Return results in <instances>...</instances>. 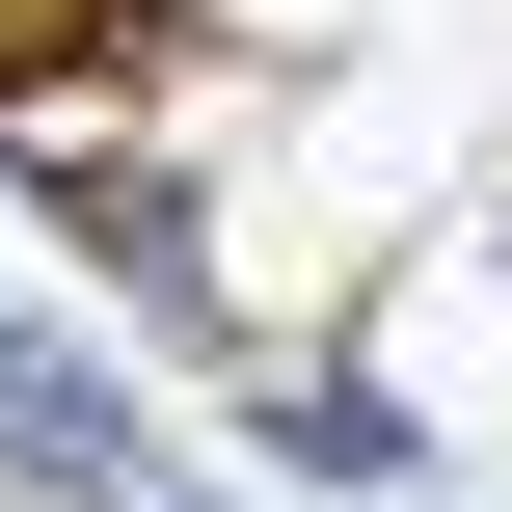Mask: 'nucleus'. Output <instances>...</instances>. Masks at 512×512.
<instances>
[{
	"label": "nucleus",
	"mask_w": 512,
	"mask_h": 512,
	"mask_svg": "<svg viewBox=\"0 0 512 512\" xmlns=\"http://www.w3.org/2000/svg\"><path fill=\"white\" fill-rule=\"evenodd\" d=\"M189 27H216V0H0V108H27V135H108Z\"/></svg>",
	"instance_id": "nucleus-1"
}]
</instances>
